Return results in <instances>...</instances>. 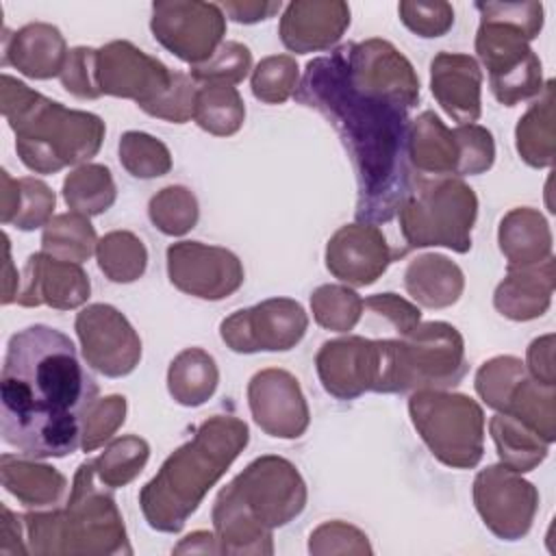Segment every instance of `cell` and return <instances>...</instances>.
<instances>
[{"instance_id":"6da1fadb","label":"cell","mask_w":556,"mask_h":556,"mask_svg":"<svg viewBox=\"0 0 556 556\" xmlns=\"http://www.w3.org/2000/svg\"><path fill=\"white\" fill-rule=\"evenodd\" d=\"M100 387L76 345L33 324L11 334L0 374L2 441L30 458H63L80 447L83 424Z\"/></svg>"},{"instance_id":"7a4b0ae2","label":"cell","mask_w":556,"mask_h":556,"mask_svg":"<svg viewBox=\"0 0 556 556\" xmlns=\"http://www.w3.org/2000/svg\"><path fill=\"white\" fill-rule=\"evenodd\" d=\"M293 98L337 130L356 174V222H391L415 176L406 152L408 109L358 87L337 50L306 63Z\"/></svg>"},{"instance_id":"3957f363","label":"cell","mask_w":556,"mask_h":556,"mask_svg":"<svg viewBox=\"0 0 556 556\" xmlns=\"http://www.w3.org/2000/svg\"><path fill=\"white\" fill-rule=\"evenodd\" d=\"M248 441L250 428L243 419L235 415L204 419L139 491V506L148 526L159 532H180Z\"/></svg>"},{"instance_id":"277c9868","label":"cell","mask_w":556,"mask_h":556,"mask_svg":"<svg viewBox=\"0 0 556 556\" xmlns=\"http://www.w3.org/2000/svg\"><path fill=\"white\" fill-rule=\"evenodd\" d=\"M306 497V482L291 460L254 458L215 497L211 519L219 554H274V528L295 519Z\"/></svg>"},{"instance_id":"5b68a950","label":"cell","mask_w":556,"mask_h":556,"mask_svg":"<svg viewBox=\"0 0 556 556\" xmlns=\"http://www.w3.org/2000/svg\"><path fill=\"white\" fill-rule=\"evenodd\" d=\"M0 109L15 132L20 161L35 174H56L98 154L106 126L89 111L67 109L26 83L2 74Z\"/></svg>"},{"instance_id":"8992f818","label":"cell","mask_w":556,"mask_h":556,"mask_svg":"<svg viewBox=\"0 0 556 556\" xmlns=\"http://www.w3.org/2000/svg\"><path fill=\"white\" fill-rule=\"evenodd\" d=\"M93 458L78 465L65 506L26 513L28 554H132L122 513L102 482H96Z\"/></svg>"},{"instance_id":"52a82bcc","label":"cell","mask_w":556,"mask_h":556,"mask_svg":"<svg viewBox=\"0 0 556 556\" xmlns=\"http://www.w3.org/2000/svg\"><path fill=\"white\" fill-rule=\"evenodd\" d=\"M480 26L476 52L489 72V87L504 106L534 100L543 89V65L530 41L543 28L541 2H476Z\"/></svg>"},{"instance_id":"ba28073f","label":"cell","mask_w":556,"mask_h":556,"mask_svg":"<svg viewBox=\"0 0 556 556\" xmlns=\"http://www.w3.org/2000/svg\"><path fill=\"white\" fill-rule=\"evenodd\" d=\"M378 393L452 389L469 371L463 334L447 321H421L404 337L380 339Z\"/></svg>"},{"instance_id":"9c48e42d","label":"cell","mask_w":556,"mask_h":556,"mask_svg":"<svg viewBox=\"0 0 556 556\" xmlns=\"http://www.w3.org/2000/svg\"><path fill=\"white\" fill-rule=\"evenodd\" d=\"M395 217L400 219L406 252L441 245L465 254L471 250L478 198L463 178H426L415 174L410 191Z\"/></svg>"},{"instance_id":"30bf717a","label":"cell","mask_w":556,"mask_h":556,"mask_svg":"<svg viewBox=\"0 0 556 556\" xmlns=\"http://www.w3.org/2000/svg\"><path fill=\"white\" fill-rule=\"evenodd\" d=\"M410 421L430 454L452 469H471L484 456L482 406L447 389H421L408 397Z\"/></svg>"},{"instance_id":"8fae6325","label":"cell","mask_w":556,"mask_h":556,"mask_svg":"<svg viewBox=\"0 0 556 556\" xmlns=\"http://www.w3.org/2000/svg\"><path fill=\"white\" fill-rule=\"evenodd\" d=\"M473 384L489 408L519 419L549 445L556 441V387L536 382L521 358L502 354L484 361Z\"/></svg>"},{"instance_id":"7c38bea8","label":"cell","mask_w":556,"mask_h":556,"mask_svg":"<svg viewBox=\"0 0 556 556\" xmlns=\"http://www.w3.org/2000/svg\"><path fill=\"white\" fill-rule=\"evenodd\" d=\"M150 30L165 50L195 67L224 43L226 15L215 2L159 0L152 4Z\"/></svg>"},{"instance_id":"4fadbf2b","label":"cell","mask_w":556,"mask_h":556,"mask_svg":"<svg viewBox=\"0 0 556 556\" xmlns=\"http://www.w3.org/2000/svg\"><path fill=\"white\" fill-rule=\"evenodd\" d=\"M174 74L163 61L126 39L96 48V85L100 96L132 100L143 113H150L165 98Z\"/></svg>"},{"instance_id":"5bb4252c","label":"cell","mask_w":556,"mask_h":556,"mask_svg":"<svg viewBox=\"0 0 556 556\" xmlns=\"http://www.w3.org/2000/svg\"><path fill=\"white\" fill-rule=\"evenodd\" d=\"M306 328L308 315L300 302L269 298L224 317L219 337L237 354L287 352L304 339Z\"/></svg>"},{"instance_id":"9a60e30c","label":"cell","mask_w":556,"mask_h":556,"mask_svg":"<svg viewBox=\"0 0 556 556\" xmlns=\"http://www.w3.org/2000/svg\"><path fill=\"white\" fill-rule=\"evenodd\" d=\"M473 504L484 526L502 541L523 539L539 510L536 486L504 463L489 465L473 480Z\"/></svg>"},{"instance_id":"2e32d148","label":"cell","mask_w":556,"mask_h":556,"mask_svg":"<svg viewBox=\"0 0 556 556\" xmlns=\"http://www.w3.org/2000/svg\"><path fill=\"white\" fill-rule=\"evenodd\" d=\"M85 363L106 378L132 374L141 361V339L122 311L111 304H89L74 321Z\"/></svg>"},{"instance_id":"e0dca14e","label":"cell","mask_w":556,"mask_h":556,"mask_svg":"<svg viewBox=\"0 0 556 556\" xmlns=\"http://www.w3.org/2000/svg\"><path fill=\"white\" fill-rule=\"evenodd\" d=\"M169 282L193 298L217 302L230 298L245 280L243 263L226 248L202 241H178L165 252Z\"/></svg>"},{"instance_id":"ac0fdd59","label":"cell","mask_w":556,"mask_h":556,"mask_svg":"<svg viewBox=\"0 0 556 556\" xmlns=\"http://www.w3.org/2000/svg\"><path fill=\"white\" fill-rule=\"evenodd\" d=\"M350 78L374 93L397 100L408 111L419 102V76L413 63L387 39L371 37L334 48Z\"/></svg>"},{"instance_id":"d6986e66","label":"cell","mask_w":556,"mask_h":556,"mask_svg":"<svg viewBox=\"0 0 556 556\" xmlns=\"http://www.w3.org/2000/svg\"><path fill=\"white\" fill-rule=\"evenodd\" d=\"M315 367L324 391L337 400H356L363 393H378L382 376L380 339L348 334L321 343Z\"/></svg>"},{"instance_id":"ffe728a7","label":"cell","mask_w":556,"mask_h":556,"mask_svg":"<svg viewBox=\"0 0 556 556\" xmlns=\"http://www.w3.org/2000/svg\"><path fill=\"white\" fill-rule=\"evenodd\" d=\"M248 406L254 424L274 439H300L311 424L298 378L280 367L261 369L250 378Z\"/></svg>"},{"instance_id":"44dd1931","label":"cell","mask_w":556,"mask_h":556,"mask_svg":"<svg viewBox=\"0 0 556 556\" xmlns=\"http://www.w3.org/2000/svg\"><path fill=\"white\" fill-rule=\"evenodd\" d=\"M406 250H393L376 224H345L326 245L328 271L345 285L369 287Z\"/></svg>"},{"instance_id":"7402d4cb","label":"cell","mask_w":556,"mask_h":556,"mask_svg":"<svg viewBox=\"0 0 556 556\" xmlns=\"http://www.w3.org/2000/svg\"><path fill=\"white\" fill-rule=\"evenodd\" d=\"M89 295L91 282L80 263L35 252L24 263L15 302L24 308L52 306L56 311H72L83 306Z\"/></svg>"},{"instance_id":"603a6c76","label":"cell","mask_w":556,"mask_h":556,"mask_svg":"<svg viewBox=\"0 0 556 556\" xmlns=\"http://www.w3.org/2000/svg\"><path fill=\"white\" fill-rule=\"evenodd\" d=\"M350 17V4L341 0H293L280 15L278 35L289 52H324L343 37Z\"/></svg>"},{"instance_id":"cb8c5ba5","label":"cell","mask_w":556,"mask_h":556,"mask_svg":"<svg viewBox=\"0 0 556 556\" xmlns=\"http://www.w3.org/2000/svg\"><path fill=\"white\" fill-rule=\"evenodd\" d=\"M430 91L441 109L460 124H476L482 115V70L463 52H439L430 61Z\"/></svg>"},{"instance_id":"d4e9b609","label":"cell","mask_w":556,"mask_h":556,"mask_svg":"<svg viewBox=\"0 0 556 556\" xmlns=\"http://www.w3.org/2000/svg\"><path fill=\"white\" fill-rule=\"evenodd\" d=\"M67 54L65 37L48 22H30L13 33L4 28L2 67L13 65L28 78L48 80L61 76Z\"/></svg>"},{"instance_id":"484cf974","label":"cell","mask_w":556,"mask_h":556,"mask_svg":"<svg viewBox=\"0 0 556 556\" xmlns=\"http://www.w3.org/2000/svg\"><path fill=\"white\" fill-rule=\"evenodd\" d=\"M552 293L554 256L528 267H506L504 280L495 287L493 306L513 321H530L547 313Z\"/></svg>"},{"instance_id":"4316f807","label":"cell","mask_w":556,"mask_h":556,"mask_svg":"<svg viewBox=\"0 0 556 556\" xmlns=\"http://www.w3.org/2000/svg\"><path fill=\"white\" fill-rule=\"evenodd\" d=\"M408 165L434 178H458V141L434 111H424L408 124Z\"/></svg>"},{"instance_id":"83f0119b","label":"cell","mask_w":556,"mask_h":556,"mask_svg":"<svg viewBox=\"0 0 556 556\" xmlns=\"http://www.w3.org/2000/svg\"><path fill=\"white\" fill-rule=\"evenodd\" d=\"M0 480L17 502L28 508H52L61 502L67 478L52 465L37 463L24 454L0 456Z\"/></svg>"},{"instance_id":"f1b7e54d","label":"cell","mask_w":556,"mask_h":556,"mask_svg":"<svg viewBox=\"0 0 556 556\" xmlns=\"http://www.w3.org/2000/svg\"><path fill=\"white\" fill-rule=\"evenodd\" d=\"M404 289L417 306L447 308L460 300L465 291V274L447 256L428 252L408 263L404 271Z\"/></svg>"},{"instance_id":"f546056e","label":"cell","mask_w":556,"mask_h":556,"mask_svg":"<svg viewBox=\"0 0 556 556\" xmlns=\"http://www.w3.org/2000/svg\"><path fill=\"white\" fill-rule=\"evenodd\" d=\"M497 243L506 258V267H528L552 256L549 224L530 206H517L502 217Z\"/></svg>"},{"instance_id":"4dcf8cb0","label":"cell","mask_w":556,"mask_h":556,"mask_svg":"<svg viewBox=\"0 0 556 556\" xmlns=\"http://www.w3.org/2000/svg\"><path fill=\"white\" fill-rule=\"evenodd\" d=\"M2 178V206L0 222L4 226H15L24 232L43 228L54 213L56 195L39 178L24 176L13 178L7 169L0 172Z\"/></svg>"},{"instance_id":"1f68e13d","label":"cell","mask_w":556,"mask_h":556,"mask_svg":"<svg viewBox=\"0 0 556 556\" xmlns=\"http://www.w3.org/2000/svg\"><path fill=\"white\" fill-rule=\"evenodd\" d=\"M554 104L556 85L549 78L528 111L519 117L515 128V148L521 161L530 167H552L556 156L554 139Z\"/></svg>"},{"instance_id":"d6a6232c","label":"cell","mask_w":556,"mask_h":556,"mask_svg":"<svg viewBox=\"0 0 556 556\" xmlns=\"http://www.w3.org/2000/svg\"><path fill=\"white\" fill-rule=\"evenodd\" d=\"M219 384L215 358L202 348H187L174 356L167 369V391L180 406L195 408L213 397Z\"/></svg>"},{"instance_id":"836d02e7","label":"cell","mask_w":556,"mask_h":556,"mask_svg":"<svg viewBox=\"0 0 556 556\" xmlns=\"http://www.w3.org/2000/svg\"><path fill=\"white\" fill-rule=\"evenodd\" d=\"M489 432L495 443L500 463L519 473L532 471L547 458L549 443L510 415H493L489 421Z\"/></svg>"},{"instance_id":"e575fe53","label":"cell","mask_w":556,"mask_h":556,"mask_svg":"<svg viewBox=\"0 0 556 556\" xmlns=\"http://www.w3.org/2000/svg\"><path fill=\"white\" fill-rule=\"evenodd\" d=\"M193 122L215 137L239 132L245 122V104L237 87L226 83H202L193 100Z\"/></svg>"},{"instance_id":"d590c367","label":"cell","mask_w":556,"mask_h":556,"mask_svg":"<svg viewBox=\"0 0 556 556\" xmlns=\"http://www.w3.org/2000/svg\"><path fill=\"white\" fill-rule=\"evenodd\" d=\"M117 198L113 174L106 165L83 163L63 180V200L70 211L85 217L106 213Z\"/></svg>"},{"instance_id":"8d00e7d4","label":"cell","mask_w":556,"mask_h":556,"mask_svg":"<svg viewBox=\"0 0 556 556\" xmlns=\"http://www.w3.org/2000/svg\"><path fill=\"white\" fill-rule=\"evenodd\" d=\"M98 235L89 217L80 213L54 215L41 232V252L70 263H83L96 254Z\"/></svg>"},{"instance_id":"74e56055","label":"cell","mask_w":556,"mask_h":556,"mask_svg":"<svg viewBox=\"0 0 556 556\" xmlns=\"http://www.w3.org/2000/svg\"><path fill=\"white\" fill-rule=\"evenodd\" d=\"M96 261L100 271L117 285L135 282L148 267V250L130 230H111L98 239Z\"/></svg>"},{"instance_id":"f35d334b","label":"cell","mask_w":556,"mask_h":556,"mask_svg":"<svg viewBox=\"0 0 556 556\" xmlns=\"http://www.w3.org/2000/svg\"><path fill=\"white\" fill-rule=\"evenodd\" d=\"M150 458V445L137 434H124L104 447V452L93 458L98 480L109 489H119L130 484L146 467Z\"/></svg>"},{"instance_id":"ab89813d","label":"cell","mask_w":556,"mask_h":556,"mask_svg":"<svg viewBox=\"0 0 556 556\" xmlns=\"http://www.w3.org/2000/svg\"><path fill=\"white\" fill-rule=\"evenodd\" d=\"M311 313L317 326L350 332L363 317V298L345 285H321L311 293Z\"/></svg>"},{"instance_id":"60d3db41","label":"cell","mask_w":556,"mask_h":556,"mask_svg":"<svg viewBox=\"0 0 556 556\" xmlns=\"http://www.w3.org/2000/svg\"><path fill=\"white\" fill-rule=\"evenodd\" d=\"M119 163L122 167L141 180L165 176L172 169V152L169 148L141 130H126L119 137Z\"/></svg>"},{"instance_id":"b9f144b4","label":"cell","mask_w":556,"mask_h":556,"mask_svg":"<svg viewBox=\"0 0 556 556\" xmlns=\"http://www.w3.org/2000/svg\"><path fill=\"white\" fill-rule=\"evenodd\" d=\"M150 222L169 237L187 235L200 217L198 200L191 189L182 185H169L156 191L148 204Z\"/></svg>"},{"instance_id":"7bdbcfd3","label":"cell","mask_w":556,"mask_h":556,"mask_svg":"<svg viewBox=\"0 0 556 556\" xmlns=\"http://www.w3.org/2000/svg\"><path fill=\"white\" fill-rule=\"evenodd\" d=\"M300 85L298 61L289 54H271L256 63L250 78L252 96L265 104H285Z\"/></svg>"},{"instance_id":"ee69618b","label":"cell","mask_w":556,"mask_h":556,"mask_svg":"<svg viewBox=\"0 0 556 556\" xmlns=\"http://www.w3.org/2000/svg\"><path fill=\"white\" fill-rule=\"evenodd\" d=\"M250 70H252L250 48L239 41H224L206 63L191 67L189 76L195 83L237 85L248 76Z\"/></svg>"},{"instance_id":"f6af8a7d","label":"cell","mask_w":556,"mask_h":556,"mask_svg":"<svg viewBox=\"0 0 556 556\" xmlns=\"http://www.w3.org/2000/svg\"><path fill=\"white\" fill-rule=\"evenodd\" d=\"M126 397L124 395H106L93 402L83 424L80 450L93 452L102 447L126 421Z\"/></svg>"},{"instance_id":"bcb514c9","label":"cell","mask_w":556,"mask_h":556,"mask_svg":"<svg viewBox=\"0 0 556 556\" xmlns=\"http://www.w3.org/2000/svg\"><path fill=\"white\" fill-rule=\"evenodd\" d=\"M458 141V178L478 176L495 163V141L489 128L480 124H460L454 128Z\"/></svg>"},{"instance_id":"7dc6e473","label":"cell","mask_w":556,"mask_h":556,"mask_svg":"<svg viewBox=\"0 0 556 556\" xmlns=\"http://www.w3.org/2000/svg\"><path fill=\"white\" fill-rule=\"evenodd\" d=\"M397 15L402 24L424 39L443 37L454 26V7L450 2H413L402 0L397 4Z\"/></svg>"},{"instance_id":"c3c4849f","label":"cell","mask_w":556,"mask_h":556,"mask_svg":"<svg viewBox=\"0 0 556 556\" xmlns=\"http://www.w3.org/2000/svg\"><path fill=\"white\" fill-rule=\"evenodd\" d=\"M308 552L315 556L326 554H371L367 534L345 521H326L308 536Z\"/></svg>"},{"instance_id":"681fc988","label":"cell","mask_w":556,"mask_h":556,"mask_svg":"<svg viewBox=\"0 0 556 556\" xmlns=\"http://www.w3.org/2000/svg\"><path fill=\"white\" fill-rule=\"evenodd\" d=\"M369 313L376 319H384L395 337L408 334L415 326L421 324V311L417 304L408 302L397 293H376L363 300V313Z\"/></svg>"},{"instance_id":"f907efd6","label":"cell","mask_w":556,"mask_h":556,"mask_svg":"<svg viewBox=\"0 0 556 556\" xmlns=\"http://www.w3.org/2000/svg\"><path fill=\"white\" fill-rule=\"evenodd\" d=\"M59 78L65 91L72 93L74 98H80V100L100 98V91L96 85V48H89V46L72 48Z\"/></svg>"},{"instance_id":"816d5d0a","label":"cell","mask_w":556,"mask_h":556,"mask_svg":"<svg viewBox=\"0 0 556 556\" xmlns=\"http://www.w3.org/2000/svg\"><path fill=\"white\" fill-rule=\"evenodd\" d=\"M195 91H198L195 80L185 72H176L169 91L148 115L172 122V124H185L193 117Z\"/></svg>"},{"instance_id":"f5cc1de1","label":"cell","mask_w":556,"mask_h":556,"mask_svg":"<svg viewBox=\"0 0 556 556\" xmlns=\"http://www.w3.org/2000/svg\"><path fill=\"white\" fill-rule=\"evenodd\" d=\"M526 369L528 374L541 382L556 387V367H554V334L547 332L536 337L526 350Z\"/></svg>"},{"instance_id":"db71d44e","label":"cell","mask_w":556,"mask_h":556,"mask_svg":"<svg viewBox=\"0 0 556 556\" xmlns=\"http://www.w3.org/2000/svg\"><path fill=\"white\" fill-rule=\"evenodd\" d=\"M224 15L230 17L237 24H258L269 17H274L280 9L282 2L278 0H239V2H222L219 4Z\"/></svg>"},{"instance_id":"11a10c76","label":"cell","mask_w":556,"mask_h":556,"mask_svg":"<svg viewBox=\"0 0 556 556\" xmlns=\"http://www.w3.org/2000/svg\"><path fill=\"white\" fill-rule=\"evenodd\" d=\"M2 508V530H0V554L11 556V554H28V545H24V519L17 517L7 504Z\"/></svg>"},{"instance_id":"9f6ffc18","label":"cell","mask_w":556,"mask_h":556,"mask_svg":"<svg viewBox=\"0 0 556 556\" xmlns=\"http://www.w3.org/2000/svg\"><path fill=\"white\" fill-rule=\"evenodd\" d=\"M174 554H219V545L213 532L195 530L174 547Z\"/></svg>"},{"instance_id":"6f0895ef","label":"cell","mask_w":556,"mask_h":556,"mask_svg":"<svg viewBox=\"0 0 556 556\" xmlns=\"http://www.w3.org/2000/svg\"><path fill=\"white\" fill-rule=\"evenodd\" d=\"M2 241H4V293H2V304H11L17 298L20 291V280L17 274H13V258H11V241L9 235L2 232Z\"/></svg>"}]
</instances>
